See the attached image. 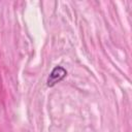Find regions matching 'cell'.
<instances>
[{
	"label": "cell",
	"mask_w": 132,
	"mask_h": 132,
	"mask_svg": "<svg viewBox=\"0 0 132 132\" xmlns=\"http://www.w3.org/2000/svg\"><path fill=\"white\" fill-rule=\"evenodd\" d=\"M67 72L64 68L60 67V66H57L53 69V71L51 72L48 78H47V86L48 87H53L55 86L57 82H59L60 80H62L65 76H66Z\"/></svg>",
	"instance_id": "6da1fadb"
}]
</instances>
